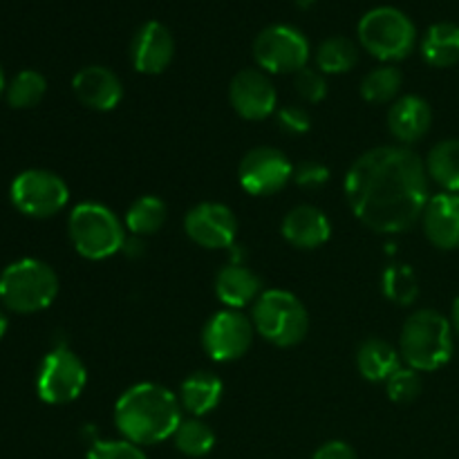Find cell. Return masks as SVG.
<instances>
[{
    "label": "cell",
    "instance_id": "cell-25",
    "mask_svg": "<svg viewBox=\"0 0 459 459\" xmlns=\"http://www.w3.org/2000/svg\"><path fill=\"white\" fill-rule=\"evenodd\" d=\"M166 218H169V209H166L164 200L155 195H143L130 204L128 213H126V229L133 236L146 238L160 231Z\"/></svg>",
    "mask_w": 459,
    "mask_h": 459
},
{
    "label": "cell",
    "instance_id": "cell-13",
    "mask_svg": "<svg viewBox=\"0 0 459 459\" xmlns=\"http://www.w3.org/2000/svg\"><path fill=\"white\" fill-rule=\"evenodd\" d=\"M184 231L202 249H231L238 220L222 202H200L184 215Z\"/></svg>",
    "mask_w": 459,
    "mask_h": 459
},
{
    "label": "cell",
    "instance_id": "cell-8",
    "mask_svg": "<svg viewBox=\"0 0 459 459\" xmlns=\"http://www.w3.org/2000/svg\"><path fill=\"white\" fill-rule=\"evenodd\" d=\"M88 384L83 361L67 345H56L45 354L36 377V393L49 406H63L81 397Z\"/></svg>",
    "mask_w": 459,
    "mask_h": 459
},
{
    "label": "cell",
    "instance_id": "cell-17",
    "mask_svg": "<svg viewBox=\"0 0 459 459\" xmlns=\"http://www.w3.org/2000/svg\"><path fill=\"white\" fill-rule=\"evenodd\" d=\"M424 233L437 249H459V193H439L426 204Z\"/></svg>",
    "mask_w": 459,
    "mask_h": 459
},
{
    "label": "cell",
    "instance_id": "cell-16",
    "mask_svg": "<svg viewBox=\"0 0 459 459\" xmlns=\"http://www.w3.org/2000/svg\"><path fill=\"white\" fill-rule=\"evenodd\" d=\"M72 90L85 108L97 112L115 110L124 97L119 76L103 65H88L76 72L72 79Z\"/></svg>",
    "mask_w": 459,
    "mask_h": 459
},
{
    "label": "cell",
    "instance_id": "cell-20",
    "mask_svg": "<svg viewBox=\"0 0 459 459\" xmlns=\"http://www.w3.org/2000/svg\"><path fill=\"white\" fill-rule=\"evenodd\" d=\"M215 296L227 309H242L254 305L263 294V281L254 269L245 264H227L215 276Z\"/></svg>",
    "mask_w": 459,
    "mask_h": 459
},
{
    "label": "cell",
    "instance_id": "cell-31",
    "mask_svg": "<svg viewBox=\"0 0 459 459\" xmlns=\"http://www.w3.org/2000/svg\"><path fill=\"white\" fill-rule=\"evenodd\" d=\"M385 393L394 403H411L420 397L421 393V377L412 368H399L388 381H385Z\"/></svg>",
    "mask_w": 459,
    "mask_h": 459
},
{
    "label": "cell",
    "instance_id": "cell-10",
    "mask_svg": "<svg viewBox=\"0 0 459 459\" xmlns=\"http://www.w3.org/2000/svg\"><path fill=\"white\" fill-rule=\"evenodd\" d=\"M254 58L269 74H287L307 67L309 43L300 30L291 25H269L255 36Z\"/></svg>",
    "mask_w": 459,
    "mask_h": 459
},
{
    "label": "cell",
    "instance_id": "cell-23",
    "mask_svg": "<svg viewBox=\"0 0 459 459\" xmlns=\"http://www.w3.org/2000/svg\"><path fill=\"white\" fill-rule=\"evenodd\" d=\"M421 56L433 67H453L459 63V25L435 22L421 40Z\"/></svg>",
    "mask_w": 459,
    "mask_h": 459
},
{
    "label": "cell",
    "instance_id": "cell-19",
    "mask_svg": "<svg viewBox=\"0 0 459 459\" xmlns=\"http://www.w3.org/2000/svg\"><path fill=\"white\" fill-rule=\"evenodd\" d=\"M430 124H433V110H430L429 101L417 94H406V97L397 99L388 112L390 133L406 146L424 139L430 130Z\"/></svg>",
    "mask_w": 459,
    "mask_h": 459
},
{
    "label": "cell",
    "instance_id": "cell-12",
    "mask_svg": "<svg viewBox=\"0 0 459 459\" xmlns=\"http://www.w3.org/2000/svg\"><path fill=\"white\" fill-rule=\"evenodd\" d=\"M291 175H294V164L287 160L285 152L272 146L251 148L238 166L240 186L249 195L258 197L282 191L287 182H291Z\"/></svg>",
    "mask_w": 459,
    "mask_h": 459
},
{
    "label": "cell",
    "instance_id": "cell-22",
    "mask_svg": "<svg viewBox=\"0 0 459 459\" xmlns=\"http://www.w3.org/2000/svg\"><path fill=\"white\" fill-rule=\"evenodd\" d=\"M357 368L361 377L372 384L388 381L402 368V354L384 339H368L359 345Z\"/></svg>",
    "mask_w": 459,
    "mask_h": 459
},
{
    "label": "cell",
    "instance_id": "cell-7",
    "mask_svg": "<svg viewBox=\"0 0 459 459\" xmlns=\"http://www.w3.org/2000/svg\"><path fill=\"white\" fill-rule=\"evenodd\" d=\"M359 43L384 63L403 61L415 49V22L397 7H377L359 21Z\"/></svg>",
    "mask_w": 459,
    "mask_h": 459
},
{
    "label": "cell",
    "instance_id": "cell-5",
    "mask_svg": "<svg viewBox=\"0 0 459 459\" xmlns=\"http://www.w3.org/2000/svg\"><path fill=\"white\" fill-rule=\"evenodd\" d=\"M70 242L85 260H106L126 245L124 222L112 209L99 202H81L67 220Z\"/></svg>",
    "mask_w": 459,
    "mask_h": 459
},
{
    "label": "cell",
    "instance_id": "cell-11",
    "mask_svg": "<svg viewBox=\"0 0 459 459\" xmlns=\"http://www.w3.org/2000/svg\"><path fill=\"white\" fill-rule=\"evenodd\" d=\"M254 332V323L240 309H222L206 321L202 330V348L218 363L236 361L251 348Z\"/></svg>",
    "mask_w": 459,
    "mask_h": 459
},
{
    "label": "cell",
    "instance_id": "cell-2",
    "mask_svg": "<svg viewBox=\"0 0 459 459\" xmlns=\"http://www.w3.org/2000/svg\"><path fill=\"white\" fill-rule=\"evenodd\" d=\"M182 421L179 399L160 384L146 381L130 385L115 403L117 430L137 446H152L173 439Z\"/></svg>",
    "mask_w": 459,
    "mask_h": 459
},
{
    "label": "cell",
    "instance_id": "cell-38",
    "mask_svg": "<svg viewBox=\"0 0 459 459\" xmlns=\"http://www.w3.org/2000/svg\"><path fill=\"white\" fill-rule=\"evenodd\" d=\"M4 332H7V316H4L3 312H0V339L4 336Z\"/></svg>",
    "mask_w": 459,
    "mask_h": 459
},
{
    "label": "cell",
    "instance_id": "cell-33",
    "mask_svg": "<svg viewBox=\"0 0 459 459\" xmlns=\"http://www.w3.org/2000/svg\"><path fill=\"white\" fill-rule=\"evenodd\" d=\"M294 88L299 92V97L309 103H318L327 97L325 74L318 70H312V67H303L300 72H296Z\"/></svg>",
    "mask_w": 459,
    "mask_h": 459
},
{
    "label": "cell",
    "instance_id": "cell-36",
    "mask_svg": "<svg viewBox=\"0 0 459 459\" xmlns=\"http://www.w3.org/2000/svg\"><path fill=\"white\" fill-rule=\"evenodd\" d=\"M312 459H359L357 451L350 446L348 442H341V439H332V442L323 444Z\"/></svg>",
    "mask_w": 459,
    "mask_h": 459
},
{
    "label": "cell",
    "instance_id": "cell-9",
    "mask_svg": "<svg viewBox=\"0 0 459 459\" xmlns=\"http://www.w3.org/2000/svg\"><path fill=\"white\" fill-rule=\"evenodd\" d=\"M12 204L27 218L45 220L65 209L70 188L56 173L45 169H30L16 175L9 188Z\"/></svg>",
    "mask_w": 459,
    "mask_h": 459
},
{
    "label": "cell",
    "instance_id": "cell-40",
    "mask_svg": "<svg viewBox=\"0 0 459 459\" xmlns=\"http://www.w3.org/2000/svg\"><path fill=\"white\" fill-rule=\"evenodd\" d=\"M299 3H300V4H303V7H307V4H309V3H312V0H299Z\"/></svg>",
    "mask_w": 459,
    "mask_h": 459
},
{
    "label": "cell",
    "instance_id": "cell-3",
    "mask_svg": "<svg viewBox=\"0 0 459 459\" xmlns=\"http://www.w3.org/2000/svg\"><path fill=\"white\" fill-rule=\"evenodd\" d=\"M403 363L417 372H435L453 357V325L435 309H417L406 318L399 336Z\"/></svg>",
    "mask_w": 459,
    "mask_h": 459
},
{
    "label": "cell",
    "instance_id": "cell-6",
    "mask_svg": "<svg viewBox=\"0 0 459 459\" xmlns=\"http://www.w3.org/2000/svg\"><path fill=\"white\" fill-rule=\"evenodd\" d=\"M251 323L276 348H294L307 336L309 314L291 291L267 290L251 307Z\"/></svg>",
    "mask_w": 459,
    "mask_h": 459
},
{
    "label": "cell",
    "instance_id": "cell-4",
    "mask_svg": "<svg viewBox=\"0 0 459 459\" xmlns=\"http://www.w3.org/2000/svg\"><path fill=\"white\" fill-rule=\"evenodd\" d=\"M56 294L58 276L43 260H16L0 273V303L16 314L43 312Z\"/></svg>",
    "mask_w": 459,
    "mask_h": 459
},
{
    "label": "cell",
    "instance_id": "cell-30",
    "mask_svg": "<svg viewBox=\"0 0 459 459\" xmlns=\"http://www.w3.org/2000/svg\"><path fill=\"white\" fill-rule=\"evenodd\" d=\"M384 294L397 305H412L420 296V282L408 264H394L384 273Z\"/></svg>",
    "mask_w": 459,
    "mask_h": 459
},
{
    "label": "cell",
    "instance_id": "cell-29",
    "mask_svg": "<svg viewBox=\"0 0 459 459\" xmlns=\"http://www.w3.org/2000/svg\"><path fill=\"white\" fill-rule=\"evenodd\" d=\"M45 92H48L45 76L36 70H22L7 85V101L16 110H30L43 101Z\"/></svg>",
    "mask_w": 459,
    "mask_h": 459
},
{
    "label": "cell",
    "instance_id": "cell-15",
    "mask_svg": "<svg viewBox=\"0 0 459 459\" xmlns=\"http://www.w3.org/2000/svg\"><path fill=\"white\" fill-rule=\"evenodd\" d=\"M175 39L160 21H148L134 34L130 45L133 67L142 74H161L173 63Z\"/></svg>",
    "mask_w": 459,
    "mask_h": 459
},
{
    "label": "cell",
    "instance_id": "cell-14",
    "mask_svg": "<svg viewBox=\"0 0 459 459\" xmlns=\"http://www.w3.org/2000/svg\"><path fill=\"white\" fill-rule=\"evenodd\" d=\"M233 110L247 121H263L276 112L278 92L263 70H240L229 85Z\"/></svg>",
    "mask_w": 459,
    "mask_h": 459
},
{
    "label": "cell",
    "instance_id": "cell-26",
    "mask_svg": "<svg viewBox=\"0 0 459 459\" xmlns=\"http://www.w3.org/2000/svg\"><path fill=\"white\" fill-rule=\"evenodd\" d=\"M359 63V48L345 36H330L316 49V65L323 74H345Z\"/></svg>",
    "mask_w": 459,
    "mask_h": 459
},
{
    "label": "cell",
    "instance_id": "cell-32",
    "mask_svg": "<svg viewBox=\"0 0 459 459\" xmlns=\"http://www.w3.org/2000/svg\"><path fill=\"white\" fill-rule=\"evenodd\" d=\"M85 459H148L142 446L128 439H99L90 444Z\"/></svg>",
    "mask_w": 459,
    "mask_h": 459
},
{
    "label": "cell",
    "instance_id": "cell-27",
    "mask_svg": "<svg viewBox=\"0 0 459 459\" xmlns=\"http://www.w3.org/2000/svg\"><path fill=\"white\" fill-rule=\"evenodd\" d=\"M173 444L182 455L204 457L213 451L215 433L206 421H202L200 417H193V420H184L179 424V429L173 435Z\"/></svg>",
    "mask_w": 459,
    "mask_h": 459
},
{
    "label": "cell",
    "instance_id": "cell-35",
    "mask_svg": "<svg viewBox=\"0 0 459 459\" xmlns=\"http://www.w3.org/2000/svg\"><path fill=\"white\" fill-rule=\"evenodd\" d=\"M278 126L287 134H305L312 128V117L300 106H285L278 110Z\"/></svg>",
    "mask_w": 459,
    "mask_h": 459
},
{
    "label": "cell",
    "instance_id": "cell-1",
    "mask_svg": "<svg viewBox=\"0 0 459 459\" xmlns=\"http://www.w3.org/2000/svg\"><path fill=\"white\" fill-rule=\"evenodd\" d=\"M352 213L377 233L415 227L429 204L426 161L408 146H379L363 152L345 175Z\"/></svg>",
    "mask_w": 459,
    "mask_h": 459
},
{
    "label": "cell",
    "instance_id": "cell-18",
    "mask_svg": "<svg viewBox=\"0 0 459 459\" xmlns=\"http://www.w3.org/2000/svg\"><path fill=\"white\" fill-rule=\"evenodd\" d=\"M282 238L296 249H316L332 236V222L321 209L312 204L294 206L282 220Z\"/></svg>",
    "mask_w": 459,
    "mask_h": 459
},
{
    "label": "cell",
    "instance_id": "cell-34",
    "mask_svg": "<svg viewBox=\"0 0 459 459\" xmlns=\"http://www.w3.org/2000/svg\"><path fill=\"white\" fill-rule=\"evenodd\" d=\"M330 169H327L325 164H321V161L314 160H307L303 161V164L294 166V175H291V179L303 188H321L330 182Z\"/></svg>",
    "mask_w": 459,
    "mask_h": 459
},
{
    "label": "cell",
    "instance_id": "cell-21",
    "mask_svg": "<svg viewBox=\"0 0 459 459\" xmlns=\"http://www.w3.org/2000/svg\"><path fill=\"white\" fill-rule=\"evenodd\" d=\"M224 394V384L213 372H193L179 385V406L193 417H204L220 406Z\"/></svg>",
    "mask_w": 459,
    "mask_h": 459
},
{
    "label": "cell",
    "instance_id": "cell-39",
    "mask_svg": "<svg viewBox=\"0 0 459 459\" xmlns=\"http://www.w3.org/2000/svg\"><path fill=\"white\" fill-rule=\"evenodd\" d=\"M4 92H7V83H4V70L3 65H0V97H3Z\"/></svg>",
    "mask_w": 459,
    "mask_h": 459
},
{
    "label": "cell",
    "instance_id": "cell-24",
    "mask_svg": "<svg viewBox=\"0 0 459 459\" xmlns=\"http://www.w3.org/2000/svg\"><path fill=\"white\" fill-rule=\"evenodd\" d=\"M426 170L446 193H459V139H444L426 160Z\"/></svg>",
    "mask_w": 459,
    "mask_h": 459
},
{
    "label": "cell",
    "instance_id": "cell-37",
    "mask_svg": "<svg viewBox=\"0 0 459 459\" xmlns=\"http://www.w3.org/2000/svg\"><path fill=\"white\" fill-rule=\"evenodd\" d=\"M451 325H453V332L459 336V296L455 299V303H453V312H451Z\"/></svg>",
    "mask_w": 459,
    "mask_h": 459
},
{
    "label": "cell",
    "instance_id": "cell-28",
    "mask_svg": "<svg viewBox=\"0 0 459 459\" xmlns=\"http://www.w3.org/2000/svg\"><path fill=\"white\" fill-rule=\"evenodd\" d=\"M403 74L394 65H381L361 81V97L370 103H390L402 92Z\"/></svg>",
    "mask_w": 459,
    "mask_h": 459
}]
</instances>
